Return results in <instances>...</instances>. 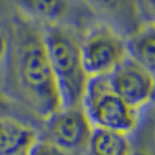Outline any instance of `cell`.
I'll return each mask as SVG.
<instances>
[{"label": "cell", "mask_w": 155, "mask_h": 155, "mask_svg": "<svg viewBox=\"0 0 155 155\" xmlns=\"http://www.w3.org/2000/svg\"><path fill=\"white\" fill-rule=\"evenodd\" d=\"M7 40L4 91L42 123L62 107L43 26L15 9L11 16Z\"/></svg>", "instance_id": "6da1fadb"}, {"label": "cell", "mask_w": 155, "mask_h": 155, "mask_svg": "<svg viewBox=\"0 0 155 155\" xmlns=\"http://www.w3.org/2000/svg\"><path fill=\"white\" fill-rule=\"evenodd\" d=\"M82 33L69 25L43 27L47 53L63 107L82 105L89 79L81 54Z\"/></svg>", "instance_id": "7a4b0ae2"}, {"label": "cell", "mask_w": 155, "mask_h": 155, "mask_svg": "<svg viewBox=\"0 0 155 155\" xmlns=\"http://www.w3.org/2000/svg\"><path fill=\"white\" fill-rule=\"evenodd\" d=\"M82 107L93 128L130 135L139 126V112L117 94L109 76L89 77Z\"/></svg>", "instance_id": "3957f363"}, {"label": "cell", "mask_w": 155, "mask_h": 155, "mask_svg": "<svg viewBox=\"0 0 155 155\" xmlns=\"http://www.w3.org/2000/svg\"><path fill=\"white\" fill-rule=\"evenodd\" d=\"M81 54L89 77L109 76L127 57L126 38L107 23L94 21L82 33Z\"/></svg>", "instance_id": "277c9868"}, {"label": "cell", "mask_w": 155, "mask_h": 155, "mask_svg": "<svg viewBox=\"0 0 155 155\" xmlns=\"http://www.w3.org/2000/svg\"><path fill=\"white\" fill-rule=\"evenodd\" d=\"M40 138L74 154L84 155L93 132L85 111L81 106L61 107L42 121Z\"/></svg>", "instance_id": "5b68a950"}, {"label": "cell", "mask_w": 155, "mask_h": 155, "mask_svg": "<svg viewBox=\"0 0 155 155\" xmlns=\"http://www.w3.org/2000/svg\"><path fill=\"white\" fill-rule=\"evenodd\" d=\"M112 89L132 109L147 107L154 94V71L126 57L109 75Z\"/></svg>", "instance_id": "8992f818"}, {"label": "cell", "mask_w": 155, "mask_h": 155, "mask_svg": "<svg viewBox=\"0 0 155 155\" xmlns=\"http://www.w3.org/2000/svg\"><path fill=\"white\" fill-rule=\"evenodd\" d=\"M16 9L41 26L69 25L83 31L91 11L82 0H14ZM94 16V15H93Z\"/></svg>", "instance_id": "52a82bcc"}, {"label": "cell", "mask_w": 155, "mask_h": 155, "mask_svg": "<svg viewBox=\"0 0 155 155\" xmlns=\"http://www.w3.org/2000/svg\"><path fill=\"white\" fill-rule=\"evenodd\" d=\"M98 21L107 23L125 38L143 25L137 0H82Z\"/></svg>", "instance_id": "ba28073f"}, {"label": "cell", "mask_w": 155, "mask_h": 155, "mask_svg": "<svg viewBox=\"0 0 155 155\" xmlns=\"http://www.w3.org/2000/svg\"><path fill=\"white\" fill-rule=\"evenodd\" d=\"M40 138L39 128L20 118L0 119V155H28Z\"/></svg>", "instance_id": "9c48e42d"}, {"label": "cell", "mask_w": 155, "mask_h": 155, "mask_svg": "<svg viewBox=\"0 0 155 155\" xmlns=\"http://www.w3.org/2000/svg\"><path fill=\"white\" fill-rule=\"evenodd\" d=\"M127 56L146 67L155 68V28L154 23H143L138 31L126 36Z\"/></svg>", "instance_id": "30bf717a"}, {"label": "cell", "mask_w": 155, "mask_h": 155, "mask_svg": "<svg viewBox=\"0 0 155 155\" xmlns=\"http://www.w3.org/2000/svg\"><path fill=\"white\" fill-rule=\"evenodd\" d=\"M131 140L121 133L93 128L84 155H128Z\"/></svg>", "instance_id": "8fae6325"}, {"label": "cell", "mask_w": 155, "mask_h": 155, "mask_svg": "<svg viewBox=\"0 0 155 155\" xmlns=\"http://www.w3.org/2000/svg\"><path fill=\"white\" fill-rule=\"evenodd\" d=\"M9 117L20 118L26 121H29L31 124H33V120L34 123H38V120L27 110L23 109L18 101H14L4 90H0V119L9 118Z\"/></svg>", "instance_id": "7c38bea8"}, {"label": "cell", "mask_w": 155, "mask_h": 155, "mask_svg": "<svg viewBox=\"0 0 155 155\" xmlns=\"http://www.w3.org/2000/svg\"><path fill=\"white\" fill-rule=\"evenodd\" d=\"M28 155H77L71 152H68L63 148L55 146L54 143L47 140L39 138L36 143L33 146Z\"/></svg>", "instance_id": "4fadbf2b"}, {"label": "cell", "mask_w": 155, "mask_h": 155, "mask_svg": "<svg viewBox=\"0 0 155 155\" xmlns=\"http://www.w3.org/2000/svg\"><path fill=\"white\" fill-rule=\"evenodd\" d=\"M138 9L143 23H154V0H137Z\"/></svg>", "instance_id": "5bb4252c"}, {"label": "cell", "mask_w": 155, "mask_h": 155, "mask_svg": "<svg viewBox=\"0 0 155 155\" xmlns=\"http://www.w3.org/2000/svg\"><path fill=\"white\" fill-rule=\"evenodd\" d=\"M7 48H8V40L7 34L0 31V68L4 65L6 55H7Z\"/></svg>", "instance_id": "9a60e30c"}, {"label": "cell", "mask_w": 155, "mask_h": 155, "mask_svg": "<svg viewBox=\"0 0 155 155\" xmlns=\"http://www.w3.org/2000/svg\"><path fill=\"white\" fill-rule=\"evenodd\" d=\"M128 155H153V152L148 147H145V146L134 147L131 143V149H130Z\"/></svg>", "instance_id": "2e32d148"}]
</instances>
